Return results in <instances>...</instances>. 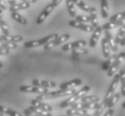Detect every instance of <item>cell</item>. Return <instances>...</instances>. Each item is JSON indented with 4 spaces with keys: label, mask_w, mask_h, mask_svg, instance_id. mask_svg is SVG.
I'll use <instances>...</instances> for the list:
<instances>
[{
    "label": "cell",
    "mask_w": 125,
    "mask_h": 116,
    "mask_svg": "<svg viewBox=\"0 0 125 116\" xmlns=\"http://www.w3.org/2000/svg\"><path fill=\"white\" fill-rule=\"evenodd\" d=\"M75 88H71V89H60V90L56 91H48L46 93L41 94L36 97V99L41 100V101H44V100H51V99L60 98V97H66V96H69L76 92Z\"/></svg>",
    "instance_id": "obj_1"
},
{
    "label": "cell",
    "mask_w": 125,
    "mask_h": 116,
    "mask_svg": "<svg viewBox=\"0 0 125 116\" xmlns=\"http://www.w3.org/2000/svg\"><path fill=\"white\" fill-rule=\"evenodd\" d=\"M91 88L89 87V86H85V87H83L82 88H80L79 90H77L75 92L73 95H71L69 96V97L62 101V102L60 104V108H67V107H69L72 104H74L75 102H77L78 100L82 98L83 96H85L86 94L90 91Z\"/></svg>",
    "instance_id": "obj_2"
},
{
    "label": "cell",
    "mask_w": 125,
    "mask_h": 116,
    "mask_svg": "<svg viewBox=\"0 0 125 116\" xmlns=\"http://www.w3.org/2000/svg\"><path fill=\"white\" fill-rule=\"evenodd\" d=\"M123 76H125V70H121L120 71H118V73H116L114 75V78L113 79V81L111 82V84L109 86L108 90L106 92V95H105L104 100H105L106 102H108L109 99L111 98L112 96L115 93L116 88L118 87V84L120 83V80H121V79Z\"/></svg>",
    "instance_id": "obj_3"
},
{
    "label": "cell",
    "mask_w": 125,
    "mask_h": 116,
    "mask_svg": "<svg viewBox=\"0 0 125 116\" xmlns=\"http://www.w3.org/2000/svg\"><path fill=\"white\" fill-rule=\"evenodd\" d=\"M57 37H59V34H57V33H52V34L45 36V37L39 39L26 41L24 43V46L27 48H33V47H37V46H41L46 45L47 43H49L52 39H56Z\"/></svg>",
    "instance_id": "obj_4"
},
{
    "label": "cell",
    "mask_w": 125,
    "mask_h": 116,
    "mask_svg": "<svg viewBox=\"0 0 125 116\" xmlns=\"http://www.w3.org/2000/svg\"><path fill=\"white\" fill-rule=\"evenodd\" d=\"M69 38H70V35L69 34H64L61 35V36H59L56 39H52L49 43H47L46 45H44V50H51L52 48L61 45L62 43H65L66 41H68L69 39Z\"/></svg>",
    "instance_id": "obj_5"
},
{
    "label": "cell",
    "mask_w": 125,
    "mask_h": 116,
    "mask_svg": "<svg viewBox=\"0 0 125 116\" xmlns=\"http://www.w3.org/2000/svg\"><path fill=\"white\" fill-rule=\"evenodd\" d=\"M124 59H125V52H121L120 54H117L116 59L114 60V62H113L112 65L110 66V68L108 69V73H107V75H108L109 77L114 76V74L116 73V71H117V70H118V68H119L120 64L122 63V62Z\"/></svg>",
    "instance_id": "obj_6"
},
{
    "label": "cell",
    "mask_w": 125,
    "mask_h": 116,
    "mask_svg": "<svg viewBox=\"0 0 125 116\" xmlns=\"http://www.w3.org/2000/svg\"><path fill=\"white\" fill-rule=\"evenodd\" d=\"M20 91L23 92V93H31V94H43L48 92V88H41V87H37V86H29V85H22L20 87Z\"/></svg>",
    "instance_id": "obj_7"
},
{
    "label": "cell",
    "mask_w": 125,
    "mask_h": 116,
    "mask_svg": "<svg viewBox=\"0 0 125 116\" xmlns=\"http://www.w3.org/2000/svg\"><path fill=\"white\" fill-rule=\"evenodd\" d=\"M68 24L69 26L73 27L75 29H77L79 31H85V32H92L94 31V28L91 24H86V23H80V22H77L76 20H71L68 22Z\"/></svg>",
    "instance_id": "obj_8"
},
{
    "label": "cell",
    "mask_w": 125,
    "mask_h": 116,
    "mask_svg": "<svg viewBox=\"0 0 125 116\" xmlns=\"http://www.w3.org/2000/svg\"><path fill=\"white\" fill-rule=\"evenodd\" d=\"M54 8H55V6L51 3L47 5L46 7H44V9L41 12V14H39V16L37 17V19H36V23H37V24H42V23L48 18L49 15L51 14V12L54 10Z\"/></svg>",
    "instance_id": "obj_9"
},
{
    "label": "cell",
    "mask_w": 125,
    "mask_h": 116,
    "mask_svg": "<svg viewBox=\"0 0 125 116\" xmlns=\"http://www.w3.org/2000/svg\"><path fill=\"white\" fill-rule=\"evenodd\" d=\"M86 45H87V42L85 40H77V41H74V42L64 44L62 46L61 49L64 52H68V51H70V50H73V49H76V48L84 47Z\"/></svg>",
    "instance_id": "obj_10"
},
{
    "label": "cell",
    "mask_w": 125,
    "mask_h": 116,
    "mask_svg": "<svg viewBox=\"0 0 125 116\" xmlns=\"http://www.w3.org/2000/svg\"><path fill=\"white\" fill-rule=\"evenodd\" d=\"M32 85L37 86V87H41V88H53L55 87H57L56 82L51 81V80H43V79H32Z\"/></svg>",
    "instance_id": "obj_11"
},
{
    "label": "cell",
    "mask_w": 125,
    "mask_h": 116,
    "mask_svg": "<svg viewBox=\"0 0 125 116\" xmlns=\"http://www.w3.org/2000/svg\"><path fill=\"white\" fill-rule=\"evenodd\" d=\"M103 32V29L101 26H97L96 28H94V31H93V35H92L91 39H90V41H89V46L92 48L95 47L98 40H99L101 35H102Z\"/></svg>",
    "instance_id": "obj_12"
},
{
    "label": "cell",
    "mask_w": 125,
    "mask_h": 116,
    "mask_svg": "<svg viewBox=\"0 0 125 116\" xmlns=\"http://www.w3.org/2000/svg\"><path fill=\"white\" fill-rule=\"evenodd\" d=\"M82 84V79H74L69 81L64 82L62 84L59 86L60 89H71V88H75L77 86H80Z\"/></svg>",
    "instance_id": "obj_13"
},
{
    "label": "cell",
    "mask_w": 125,
    "mask_h": 116,
    "mask_svg": "<svg viewBox=\"0 0 125 116\" xmlns=\"http://www.w3.org/2000/svg\"><path fill=\"white\" fill-rule=\"evenodd\" d=\"M72 1H73V3H74L77 7H79L82 11L85 12V13L91 14V13H95V12H96L95 7H91V6H89L88 5H86L83 0H72Z\"/></svg>",
    "instance_id": "obj_14"
},
{
    "label": "cell",
    "mask_w": 125,
    "mask_h": 116,
    "mask_svg": "<svg viewBox=\"0 0 125 116\" xmlns=\"http://www.w3.org/2000/svg\"><path fill=\"white\" fill-rule=\"evenodd\" d=\"M31 105H33V106H35V107H38L40 108V109H42V110L43 111H46V112H51L52 111V106L50 105H48V104H46V103H44L43 101H41V100H38V99H32L31 102Z\"/></svg>",
    "instance_id": "obj_15"
},
{
    "label": "cell",
    "mask_w": 125,
    "mask_h": 116,
    "mask_svg": "<svg viewBox=\"0 0 125 116\" xmlns=\"http://www.w3.org/2000/svg\"><path fill=\"white\" fill-rule=\"evenodd\" d=\"M104 35H105V39L107 40V42H108L109 46H110V47H111V50L114 52H117L118 51V45L116 44L115 42V39H114V38L113 37V35L112 33L110 32L109 31H104Z\"/></svg>",
    "instance_id": "obj_16"
},
{
    "label": "cell",
    "mask_w": 125,
    "mask_h": 116,
    "mask_svg": "<svg viewBox=\"0 0 125 116\" xmlns=\"http://www.w3.org/2000/svg\"><path fill=\"white\" fill-rule=\"evenodd\" d=\"M30 6H31V3L22 1L20 3H15L14 6H11L9 10L11 11V13L12 12H18V11H21V10H24V9L29 8Z\"/></svg>",
    "instance_id": "obj_17"
},
{
    "label": "cell",
    "mask_w": 125,
    "mask_h": 116,
    "mask_svg": "<svg viewBox=\"0 0 125 116\" xmlns=\"http://www.w3.org/2000/svg\"><path fill=\"white\" fill-rule=\"evenodd\" d=\"M101 3V15L104 19H107L109 16L108 0H100Z\"/></svg>",
    "instance_id": "obj_18"
},
{
    "label": "cell",
    "mask_w": 125,
    "mask_h": 116,
    "mask_svg": "<svg viewBox=\"0 0 125 116\" xmlns=\"http://www.w3.org/2000/svg\"><path fill=\"white\" fill-rule=\"evenodd\" d=\"M123 21H114V22H108V23H104L102 26L103 31H110L113 29H115L117 27H120L122 25V23Z\"/></svg>",
    "instance_id": "obj_19"
},
{
    "label": "cell",
    "mask_w": 125,
    "mask_h": 116,
    "mask_svg": "<svg viewBox=\"0 0 125 116\" xmlns=\"http://www.w3.org/2000/svg\"><path fill=\"white\" fill-rule=\"evenodd\" d=\"M89 113V110H85V109H68L67 110V114L70 116H81L84 114H87Z\"/></svg>",
    "instance_id": "obj_20"
},
{
    "label": "cell",
    "mask_w": 125,
    "mask_h": 116,
    "mask_svg": "<svg viewBox=\"0 0 125 116\" xmlns=\"http://www.w3.org/2000/svg\"><path fill=\"white\" fill-rule=\"evenodd\" d=\"M11 16L12 18L14 19L16 23H18L19 24H22V25H26L27 24V20H26L25 17H23L22 14H20L18 12H12L11 13Z\"/></svg>",
    "instance_id": "obj_21"
},
{
    "label": "cell",
    "mask_w": 125,
    "mask_h": 116,
    "mask_svg": "<svg viewBox=\"0 0 125 116\" xmlns=\"http://www.w3.org/2000/svg\"><path fill=\"white\" fill-rule=\"evenodd\" d=\"M102 51H103V54L105 58H108L111 55V47L109 46L108 42L105 38H104L102 39Z\"/></svg>",
    "instance_id": "obj_22"
},
{
    "label": "cell",
    "mask_w": 125,
    "mask_h": 116,
    "mask_svg": "<svg viewBox=\"0 0 125 116\" xmlns=\"http://www.w3.org/2000/svg\"><path fill=\"white\" fill-rule=\"evenodd\" d=\"M28 109L31 111L32 113H34V114H37V115H40V116H52V114H51V112H46V111H43V110H42V109H40V108L35 107V106H33V105H31Z\"/></svg>",
    "instance_id": "obj_23"
},
{
    "label": "cell",
    "mask_w": 125,
    "mask_h": 116,
    "mask_svg": "<svg viewBox=\"0 0 125 116\" xmlns=\"http://www.w3.org/2000/svg\"><path fill=\"white\" fill-rule=\"evenodd\" d=\"M119 28H120L119 31H118L116 37L114 39L117 45H119L120 43H121V40H122V39L123 38V36H124V34H125V20H123L122 25L120 26Z\"/></svg>",
    "instance_id": "obj_24"
},
{
    "label": "cell",
    "mask_w": 125,
    "mask_h": 116,
    "mask_svg": "<svg viewBox=\"0 0 125 116\" xmlns=\"http://www.w3.org/2000/svg\"><path fill=\"white\" fill-rule=\"evenodd\" d=\"M121 93H119V92H115V93L112 96V97L110 99H109V101L107 102V105H106V108H112L114 107V105H116V103L118 102V100L120 99V97H121Z\"/></svg>",
    "instance_id": "obj_25"
},
{
    "label": "cell",
    "mask_w": 125,
    "mask_h": 116,
    "mask_svg": "<svg viewBox=\"0 0 125 116\" xmlns=\"http://www.w3.org/2000/svg\"><path fill=\"white\" fill-rule=\"evenodd\" d=\"M66 6L68 8V12L71 17H76L77 16V11L75 8V4L72 0H66Z\"/></svg>",
    "instance_id": "obj_26"
},
{
    "label": "cell",
    "mask_w": 125,
    "mask_h": 116,
    "mask_svg": "<svg viewBox=\"0 0 125 116\" xmlns=\"http://www.w3.org/2000/svg\"><path fill=\"white\" fill-rule=\"evenodd\" d=\"M0 113L8 114L9 116H23L17 111H14L13 109H11V108L6 107V106H3V105H0Z\"/></svg>",
    "instance_id": "obj_27"
},
{
    "label": "cell",
    "mask_w": 125,
    "mask_h": 116,
    "mask_svg": "<svg viewBox=\"0 0 125 116\" xmlns=\"http://www.w3.org/2000/svg\"><path fill=\"white\" fill-rule=\"evenodd\" d=\"M117 54H113V55H110V57L107 58V60L105 62H103L102 64V69L104 71H108V69L110 68V66L112 65V63L114 62V61L116 59Z\"/></svg>",
    "instance_id": "obj_28"
},
{
    "label": "cell",
    "mask_w": 125,
    "mask_h": 116,
    "mask_svg": "<svg viewBox=\"0 0 125 116\" xmlns=\"http://www.w3.org/2000/svg\"><path fill=\"white\" fill-rule=\"evenodd\" d=\"M76 21L77 22H80V23H91V25L93 24V20H92L91 15H83V14H80V15H77L76 16Z\"/></svg>",
    "instance_id": "obj_29"
},
{
    "label": "cell",
    "mask_w": 125,
    "mask_h": 116,
    "mask_svg": "<svg viewBox=\"0 0 125 116\" xmlns=\"http://www.w3.org/2000/svg\"><path fill=\"white\" fill-rule=\"evenodd\" d=\"M100 100V97L96 95H89V96H84L80 99V102L83 103H89V102H97Z\"/></svg>",
    "instance_id": "obj_30"
},
{
    "label": "cell",
    "mask_w": 125,
    "mask_h": 116,
    "mask_svg": "<svg viewBox=\"0 0 125 116\" xmlns=\"http://www.w3.org/2000/svg\"><path fill=\"white\" fill-rule=\"evenodd\" d=\"M17 43L14 42H0V48L3 49H8V50H12V49H15L17 48Z\"/></svg>",
    "instance_id": "obj_31"
},
{
    "label": "cell",
    "mask_w": 125,
    "mask_h": 116,
    "mask_svg": "<svg viewBox=\"0 0 125 116\" xmlns=\"http://www.w3.org/2000/svg\"><path fill=\"white\" fill-rule=\"evenodd\" d=\"M0 29L3 32V35H10V31H9L8 26L5 23V21L0 18Z\"/></svg>",
    "instance_id": "obj_32"
},
{
    "label": "cell",
    "mask_w": 125,
    "mask_h": 116,
    "mask_svg": "<svg viewBox=\"0 0 125 116\" xmlns=\"http://www.w3.org/2000/svg\"><path fill=\"white\" fill-rule=\"evenodd\" d=\"M125 20V11L119 13V14H115L113 16L110 17V22H114V21H123Z\"/></svg>",
    "instance_id": "obj_33"
},
{
    "label": "cell",
    "mask_w": 125,
    "mask_h": 116,
    "mask_svg": "<svg viewBox=\"0 0 125 116\" xmlns=\"http://www.w3.org/2000/svg\"><path fill=\"white\" fill-rule=\"evenodd\" d=\"M87 53H88L87 49L83 47L76 48V49L72 50V54H74V55H83V54H86Z\"/></svg>",
    "instance_id": "obj_34"
},
{
    "label": "cell",
    "mask_w": 125,
    "mask_h": 116,
    "mask_svg": "<svg viewBox=\"0 0 125 116\" xmlns=\"http://www.w3.org/2000/svg\"><path fill=\"white\" fill-rule=\"evenodd\" d=\"M121 82V95L125 96V76H123L120 80Z\"/></svg>",
    "instance_id": "obj_35"
},
{
    "label": "cell",
    "mask_w": 125,
    "mask_h": 116,
    "mask_svg": "<svg viewBox=\"0 0 125 116\" xmlns=\"http://www.w3.org/2000/svg\"><path fill=\"white\" fill-rule=\"evenodd\" d=\"M10 54V50L0 48V55H7V54Z\"/></svg>",
    "instance_id": "obj_36"
},
{
    "label": "cell",
    "mask_w": 125,
    "mask_h": 116,
    "mask_svg": "<svg viewBox=\"0 0 125 116\" xmlns=\"http://www.w3.org/2000/svg\"><path fill=\"white\" fill-rule=\"evenodd\" d=\"M114 109H113V108H109L108 111L104 114V116H113L114 115Z\"/></svg>",
    "instance_id": "obj_37"
},
{
    "label": "cell",
    "mask_w": 125,
    "mask_h": 116,
    "mask_svg": "<svg viewBox=\"0 0 125 116\" xmlns=\"http://www.w3.org/2000/svg\"><path fill=\"white\" fill-rule=\"evenodd\" d=\"M63 0H52V2H51V4L53 5V6L56 7V6H58L59 5H60L61 2H62Z\"/></svg>",
    "instance_id": "obj_38"
},
{
    "label": "cell",
    "mask_w": 125,
    "mask_h": 116,
    "mask_svg": "<svg viewBox=\"0 0 125 116\" xmlns=\"http://www.w3.org/2000/svg\"><path fill=\"white\" fill-rule=\"evenodd\" d=\"M0 8L3 9V10H6V6L5 5V3L3 2V0H0Z\"/></svg>",
    "instance_id": "obj_39"
},
{
    "label": "cell",
    "mask_w": 125,
    "mask_h": 116,
    "mask_svg": "<svg viewBox=\"0 0 125 116\" xmlns=\"http://www.w3.org/2000/svg\"><path fill=\"white\" fill-rule=\"evenodd\" d=\"M120 45L122 46H125V34H124V36H123V38L122 39V40H121Z\"/></svg>",
    "instance_id": "obj_40"
},
{
    "label": "cell",
    "mask_w": 125,
    "mask_h": 116,
    "mask_svg": "<svg viewBox=\"0 0 125 116\" xmlns=\"http://www.w3.org/2000/svg\"><path fill=\"white\" fill-rule=\"evenodd\" d=\"M7 3L9 4V6H14L16 2H15V0H7Z\"/></svg>",
    "instance_id": "obj_41"
},
{
    "label": "cell",
    "mask_w": 125,
    "mask_h": 116,
    "mask_svg": "<svg viewBox=\"0 0 125 116\" xmlns=\"http://www.w3.org/2000/svg\"><path fill=\"white\" fill-rule=\"evenodd\" d=\"M23 2H29V3H36L37 2V0H22Z\"/></svg>",
    "instance_id": "obj_42"
},
{
    "label": "cell",
    "mask_w": 125,
    "mask_h": 116,
    "mask_svg": "<svg viewBox=\"0 0 125 116\" xmlns=\"http://www.w3.org/2000/svg\"><path fill=\"white\" fill-rule=\"evenodd\" d=\"M3 67V63H2V62H0V68H2Z\"/></svg>",
    "instance_id": "obj_43"
},
{
    "label": "cell",
    "mask_w": 125,
    "mask_h": 116,
    "mask_svg": "<svg viewBox=\"0 0 125 116\" xmlns=\"http://www.w3.org/2000/svg\"><path fill=\"white\" fill-rule=\"evenodd\" d=\"M122 107H123V108H124V109H125V102L122 103Z\"/></svg>",
    "instance_id": "obj_44"
},
{
    "label": "cell",
    "mask_w": 125,
    "mask_h": 116,
    "mask_svg": "<svg viewBox=\"0 0 125 116\" xmlns=\"http://www.w3.org/2000/svg\"><path fill=\"white\" fill-rule=\"evenodd\" d=\"M0 116H3V113H0Z\"/></svg>",
    "instance_id": "obj_45"
},
{
    "label": "cell",
    "mask_w": 125,
    "mask_h": 116,
    "mask_svg": "<svg viewBox=\"0 0 125 116\" xmlns=\"http://www.w3.org/2000/svg\"><path fill=\"white\" fill-rule=\"evenodd\" d=\"M33 116H40V115H37V114H34L33 113Z\"/></svg>",
    "instance_id": "obj_46"
},
{
    "label": "cell",
    "mask_w": 125,
    "mask_h": 116,
    "mask_svg": "<svg viewBox=\"0 0 125 116\" xmlns=\"http://www.w3.org/2000/svg\"><path fill=\"white\" fill-rule=\"evenodd\" d=\"M61 116H70V115H68V114H66V115H61Z\"/></svg>",
    "instance_id": "obj_47"
},
{
    "label": "cell",
    "mask_w": 125,
    "mask_h": 116,
    "mask_svg": "<svg viewBox=\"0 0 125 116\" xmlns=\"http://www.w3.org/2000/svg\"><path fill=\"white\" fill-rule=\"evenodd\" d=\"M0 42H1V35H0Z\"/></svg>",
    "instance_id": "obj_48"
}]
</instances>
